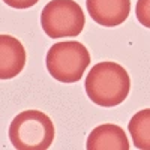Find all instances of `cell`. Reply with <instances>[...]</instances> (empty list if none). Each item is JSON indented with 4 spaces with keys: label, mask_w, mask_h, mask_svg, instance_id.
I'll use <instances>...</instances> for the list:
<instances>
[{
    "label": "cell",
    "mask_w": 150,
    "mask_h": 150,
    "mask_svg": "<svg viewBox=\"0 0 150 150\" xmlns=\"http://www.w3.org/2000/svg\"><path fill=\"white\" fill-rule=\"evenodd\" d=\"M84 87L93 104L110 108L120 105L128 98L131 78L122 65L116 62H101L87 74Z\"/></svg>",
    "instance_id": "6da1fadb"
},
{
    "label": "cell",
    "mask_w": 150,
    "mask_h": 150,
    "mask_svg": "<svg viewBox=\"0 0 150 150\" xmlns=\"http://www.w3.org/2000/svg\"><path fill=\"white\" fill-rule=\"evenodd\" d=\"M9 140L17 150H45L53 144L54 125L42 111H21L11 122Z\"/></svg>",
    "instance_id": "7a4b0ae2"
},
{
    "label": "cell",
    "mask_w": 150,
    "mask_h": 150,
    "mask_svg": "<svg viewBox=\"0 0 150 150\" xmlns=\"http://www.w3.org/2000/svg\"><path fill=\"white\" fill-rule=\"evenodd\" d=\"M45 65L54 80L60 83H77L90 65V54L81 42H56L48 50Z\"/></svg>",
    "instance_id": "3957f363"
},
{
    "label": "cell",
    "mask_w": 150,
    "mask_h": 150,
    "mask_svg": "<svg viewBox=\"0 0 150 150\" xmlns=\"http://www.w3.org/2000/svg\"><path fill=\"white\" fill-rule=\"evenodd\" d=\"M41 26L53 39L78 36L86 26L84 12L74 0H51L41 12Z\"/></svg>",
    "instance_id": "277c9868"
},
{
    "label": "cell",
    "mask_w": 150,
    "mask_h": 150,
    "mask_svg": "<svg viewBox=\"0 0 150 150\" xmlns=\"http://www.w3.org/2000/svg\"><path fill=\"white\" fill-rule=\"evenodd\" d=\"M86 6L95 23L104 27H116L129 17L131 0H86Z\"/></svg>",
    "instance_id": "5b68a950"
},
{
    "label": "cell",
    "mask_w": 150,
    "mask_h": 150,
    "mask_svg": "<svg viewBox=\"0 0 150 150\" xmlns=\"http://www.w3.org/2000/svg\"><path fill=\"white\" fill-rule=\"evenodd\" d=\"M26 66L24 45L11 35H0V78L11 80Z\"/></svg>",
    "instance_id": "8992f818"
},
{
    "label": "cell",
    "mask_w": 150,
    "mask_h": 150,
    "mask_svg": "<svg viewBox=\"0 0 150 150\" xmlns=\"http://www.w3.org/2000/svg\"><path fill=\"white\" fill-rule=\"evenodd\" d=\"M86 147L87 150H129V141L120 126L104 123L89 134Z\"/></svg>",
    "instance_id": "52a82bcc"
},
{
    "label": "cell",
    "mask_w": 150,
    "mask_h": 150,
    "mask_svg": "<svg viewBox=\"0 0 150 150\" xmlns=\"http://www.w3.org/2000/svg\"><path fill=\"white\" fill-rule=\"evenodd\" d=\"M132 143L140 150H150V108L135 112L128 125Z\"/></svg>",
    "instance_id": "ba28073f"
},
{
    "label": "cell",
    "mask_w": 150,
    "mask_h": 150,
    "mask_svg": "<svg viewBox=\"0 0 150 150\" xmlns=\"http://www.w3.org/2000/svg\"><path fill=\"white\" fill-rule=\"evenodd\" d=\"M135 15L141 26L150 29V0H137Z\"/></svg>",
    "instance_id": "9c48e42d"
},
{
    "label": "cell",
    "mask_w": 150,
    "mask_h": 150,
    "mask_svg": "<svg viewBox=\"0 0 150 150\" xmlns=\"http://www.w3.org/2000/svg\"><path fill=\"white\" fill-rule=\"evenodd\" d=\"M3 2L14 9H29L35 6L39 0H3Z\"/></svg>",
    "instance_id": "30bf717a"
}]
</instances>
